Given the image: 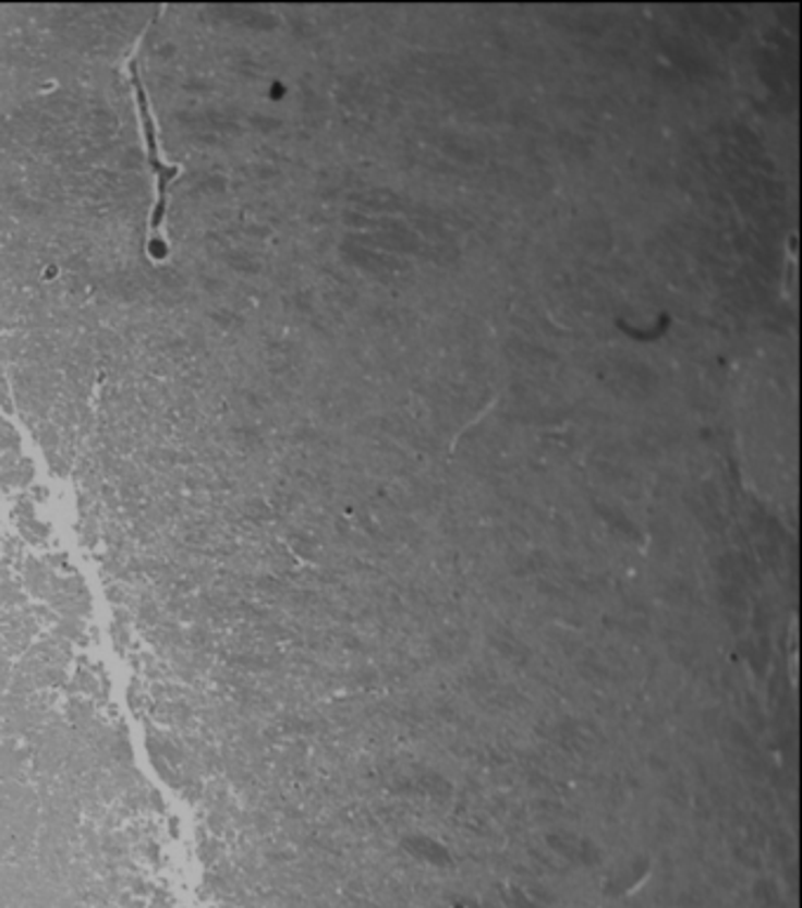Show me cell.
Returning a JSON list of instances; mask_svg holds the SVG:
<instances>
[{"mask_svg":"<svg viewBox=\"0 0 802 908\" xmlns=\"http://www.w3.org/2000/svg\"><path fill=\"white\" fill-rule=\"evenodd\" d=\"M34 633L36 621L28 613H14L8 619H0V647L5 650V654L22 652Z\"/></svg>","mask_w":802,"mask_h":908,"instance_id":"1","label":"cell"}]
</instances>
